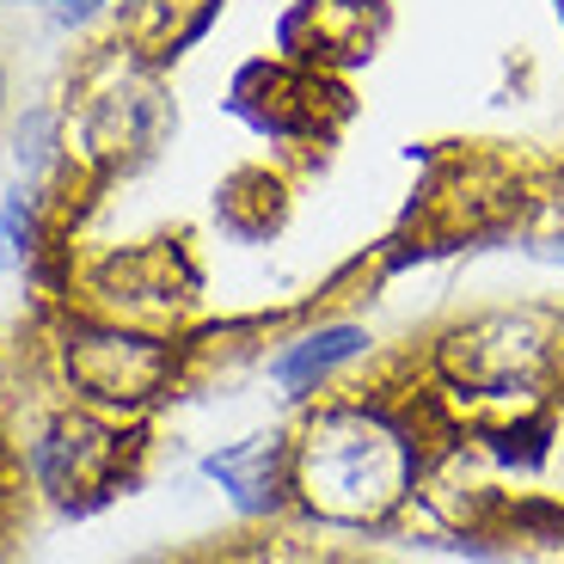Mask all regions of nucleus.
Wrapping results in <instances>:
<instances>
[{
    "mask_svg": "<svg viewBox=\"0 0 564 564\" xmlns=\"http://www.w3.org/2000/svg\"><path fill=\"white\" fill-rule=\"evenodd\" d=\"M289 209H295V178L270 160H240L215 184V227L240 246H270L289 227Z\"/></svg>",
    "mask_w": 564,
    "mask_h": 564,
    "instance_id": "nucleus-13",
    "label": "nucleus"
},
{
    "mask_svg": "<svg viewBox=\"0 0 564 564\" xmlns=\"http://www.w3.org/2000/svg\"><path fill=\"white\" fill-rule=\"evenodd\" d=\"M393 37V0H289L276 13V56L350 80Z\"/></svg>",
    "mask_w": 564,
    "mask_h": 564,
    "instance_id": "nucleus-9",
    "label": "nucleus"
},
{
    "mask_svg": "<svg viewBox=\"0 0 564 564\" xmlns=\"http://www.w3.org/2000/svg\"><path fill=\"white\" fill-rule=\"evenodd\" d=\"M68 307L154 332V338H191L203 325V270L184 240H129L105 252H74Z\"/></svg>",
    "mask_w": 564,
    "mask_h": 564,
    "instance_id": "nucleus-7",
    "label": "nucleus"
},
{
    "mask_svg": "<svg viewBox=\"0 0 564 564\" xmlns=\"http://www.w3.org/2000/svg\"><path fill=\"white\" fill-rule=\"evenodd\" d=\"M227 0H123L111 13V37L123 50H135L141 62H154V68H178L191 50L215 31Z\"/></svg>",
    "mask_w": 564,
    "mask_h": 564,
    "instance_id": "nucleus-12",
    "label": "nucleus"
},
{
    "mask_svg": "<svg viewBox=\"0 0 564 564\" xmlns=\"http://www.w3.org/2000/svg\"><path fill=\"white\" fill-rule=\"evenodd\" d=\"M19 7H25V13H37L50 31H68V37H74V31L105 25L123 0H19Z\"/></svg>",
    "mask_w": 564,
    "mask_h": 564,
    "instance_id": "nucleus-15",
    "label": "nucleus"
},
{
    "mask_svg": "<svg viewBox=\"0 0 564 564\" xmlns=\"http://www.w3.org/2000/svg\"><path fill=\"white\" fill-rule=\"evenodd\" d=\"M141 423L99 417L86 405H56L31 423L13 448L19 479L31 485L37 503H50L56 516H93L111 497H123L141 479Z\"/></svg>",
    "mask_w": 564,
    "mask_h": 564,
    "instance_id": "nucleus-6",
    "label": "nucleus"
},
{
    "mask_svg": "<svg viewBox=\"0 0 564 564\" xmlns=\"http://www.w3.org/2000/svg\"><path fill=\"white\" fill-rule=\"evenodd\" d=\"M43 356H50V381L68 405H86L117 423H148L172 393L191 387L184 338H154V332L111 325L80 307L50 313Z\"/></svg>",
    "mask_w": 564,
    "mask_h": 564,
    "instance_id": "nucleus-5",
    "label": "nucleus"
},
{
    "mask_svg": "<svg viewBox=\"0 0 564 564\" xmlns=\"http://www.w3.org/2000/svg\"><path fill=\"white\" fill-rule=\"evenodd\" d=\"M534 166L540 160L497 148V141H436L423 154L417 191L399 215V234L430 264L516 240L528 197H534Z\"/></svg>",
    "mask_w": 564,
    "mask_h": 564,
    "instance_id": "nucleus-4",
    "label": "nucleus"
},
{
    "mask_svg": "<svg viewBox=\"0 0 564 564\" xmlns=\"http://www.w3.org/2000/svg\"><path fill=\"white\" fill-rule=\"evenodd\" d=\"M552 7H558V25H564V0H552Z\"/></svg>",
    "mask_w": 564,
    "mask_h": 564,
    "instance_id": "nucleus-19",
    "label": "nucleus"
},
{
    "mask_svg": "<svg viewBox=\"0 0 564 564\" xmlns=\"http://www.w3.org/2000/svg\"><path fill=\"white\" fill-rule=\"evenodd\" d=\"M509 246L540 270H564V160L534 166V197H528V215Z\"/></svg>",
    "mask_w": 564,
    "mask_h": 564,
    "instance_id": "nucleus-14",
    "label": "nucleus"
},
{
    "mask_svg": "<svg viewBox=\"0 0 564 564\" xmlns=\"http://www.w3.org/2000/svg\"><path fill=\"white\" fill-rule=\"evenodd\" d=\"M442 430H448V411L423 381L338 387L301 405L289 423L295 522L350 540L399 534Z\"/></svg>",
    "mask_w": 564,
    "mask_h": 564,
    "instance_id": "nucleus-1",
    "label": "nucleus"
},
{
    "mask_svg": "<svg viewBox=\"0 0 564 564\" xmlns=\"http://www.w3.org/2000/svg\"><path fill=\"white\" fill-rule=\"evenodd\" d=\"M221 111L252 141H264L282 160H301L307 166V160H319L338 141V129L350 123L356 99H350V80L301 68V62L270 50V56H252L227 74Z\"/></svg>",
    "mask_w": 564,
    "mask_h": 564,
    "instance_id": "nucleus-8",
    "label": "nucleus"
},
{
    "mask_svg": "<svg viewBox=\"0 0 564 564\" xmlns=\"http://www.w3.org/2000/svg\"><path fill=\"white\" fill-rule=\"evenodd\" d=\"M7 123H13V80H7V62H0V141H7Z\"/></svg>",
    "mask_w": 564,
    "mask_h": 564,
    "instance_id": "nucleus-17",
    "label": "nucleus"
},
{
    "mask_svg": "<svg viewBox=\"0 0 564 564\" xmlns=\"http://www.w3.org/2000/svg\"><path fill=\"white\" fill-rule=\"evenodd\" d=\"M197 473L252 528L295 516V497H289V430H246L234 442H215L197 460Z\"/></svg>",
    "mask_w": 564,
    "mask_h": 564,
    "instance_id": "nucleus-11",
    "label": "nucleus"
},
{
    "mask_svg": "<svg viewBox=\"0 0 564 564\" xmlns=\"http://www.w3.org/2000/svg\"><path fill=\"white\" fill-rule=\"evenodd\" d=\"M448 423H491L546 411L564 399V307L558 301H497L436 325L411 356Z\"/></svg>",
    "mask_w": 564,
    "mask_h": 564,
    "instance_id": "nucleus-2",
    "label": "nucleus"
},
{
    "mask_svg": "<svg viewBox=\"0 0 564 564\" xmlns=\"http://www.w3.org/2000/svg\"><path fill=\"white\" fill-rule=\"evenodd\" d=\"M19 479V466H13V442H7V423H0V503H7V485Z\"/></svg>",
    "mask_w": 564,
    "mask_h": 564,
    "instance_id": "nucleus-16",
    "label": "nucleus"
},
{
    "mask_svg": "<svg viewBox=\"0 0 564 564\" xmlns=\"http://www.w3.org/2000/svg\"><path fill=\"white\" fill-rule=\"evenodd\" d=\"M0 564H13V522H7V503H0Z\"/></svg>",
    "mask_w": 564,
    "mask_h": 564,
    "instance_id": "nucleus-18",
    "label": "nucleus"
},
{
    "mask_svg": "<svg viewBox=\"0 0 564 564\" xmlns=\"http://www.w3.org/2000/svg\"><path fill=\"white\" fill-rule=\"evenodd\" d=\"M56 111H62V148H68V191L80 215L117 178L160 160V148L178 129V99H172L166 68L141 62L117 37L93 43L68 68Z\"/></svg>",
    "mask_w": 564,
    "mask_h": 564,
    "instance_id": "nucleus-3",
    "label": "nucleus"
},
{
    "mask_svg": "<svg viewBox=\"0 0 564 564\" xmlns=\"http://www.w3.org/2000/svg\"><path fill=\"white\" fill-rule=\"evenodd\" d=\"M362 362H375V332L356 313H313L264 350V381L282 405H313L338 393Z\"/></svg>",
    "mask_w": 564,
    "mask_h": 564,
    "instance_id": "nucleus-10",
    "label": "nucleus"
}]
</instances>
